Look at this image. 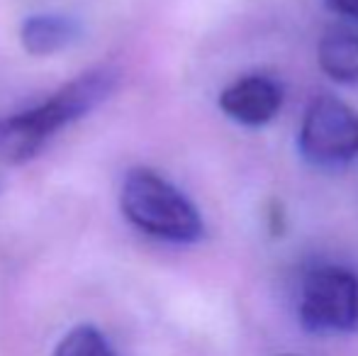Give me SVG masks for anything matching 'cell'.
I'll use <instances>...</instances> for the list:
<instances>
[{
    "instance_id": "6da1fadb",
    "label": "cell",
    "mask_w": 358,
    "mask_h": 356,
    "mask_svg": "<svg viewBox=\"0 0 358 356\" xmlns=\"http://www.w3.org/2000/svg\"><path fill=\"white\" fill-rule=\"evenodd\" d=\"M117 86V71L95 66L54 90L47 100L0 120V157L10 164L34 159L59 132L98 110Z\"/></svg>"
},
{
    "instance_id": "7a4b0ae2",
    "label": "cell",
    "mask_w": 358,
    "mask_h": 356,
    "mask_svg": "<svg viewBox=\"0 0 358 356\" xmlns=\"http://www.w3.org/2000/svg\"><path fill=\"white\" fill-rule=\"evenodd\" d=\"M122 215L144 234L173 244H193L205 234L195 203L151 169H132L120 188Z\"/></svg>"
},
{
    "instance_id": "3957f363",
    "label": "cell",
    "mask_w": 358,
    "mask_h": 356,
    "mask_svg": "<svg viewBox=\"0 0 358 356\" xmlns=\"http://www.w3.org/2000/svg\"><path fill=\"white\" fill-rule=\"evenodd\" d=\"M300 154L317 169L346 166L358 154V113L334 95H317L302 118Z\"/></svg>"
},
{
    "instance_id": "277c9868",
    "label": "cell",
    "mask_w": 358,
    "mask_h": 356,
    "mask_svg": "<svg viewBox=\"0 0 358 356\" xmlns=\"http://www.w3.org/2000/svg\"><path fill=\"white\" fill-rule=\"evenodd\" d=\"M302 325L312 332H346L358 320V280L341 266H320L305 278Z\"/></svg>"
},
{
    "instance_id": "5b68a950",
    "label": "cell",
    "mask_w": 358,
    "mask_h": 356,
    "mask_svg": "<svg viewBox=\"0 0 358 356\" xmlns=\"http://www.w3.org/2000/svg\"><path fill=\"white\" fill-rule=\"evenodd\" d=\"M283 105V88L271 76L236 78L220 93V108L227 118L246 127H261L278 115Z\"/></svg>"
},
{
    "instance_id": "8992f818",
    "label": "cell",
    "mask_w": 358,
    "mask_h": 356,
    "mask_svg": "<svg viewBox=\"0 0 358 356\" xmlns=\"http://www.w3.org/2000/svg\"><path fill=\"white\" fill-rule=\"evenodd\" d=\"M80 22L71 15L42 13L29 15L20 27V42L32 57H52L69 49L80 37Z\"/></svg>"
},
{
    "instance_id": "52a82bcc",
    "label": "cell",
    "mask_w": 358,
    "mask_h": 356,
    "mask_svg": "<svg viewBox=\"0 0 358 356\" xmlns=\"http://www.w3.org/2000/svg\"><path fill=\"white\" fill-rule=\"evenodd\" d=\"M322 71L339 83H358V34L336 27L322 37L317 49Z\"/></svg>"
},
{
    "instance_id": "ba28073f",
    "label": "cell",
    "mask_w": 358,
    "mask_h": 356,
    "mask_svg": "<svg viewBox=\"0 0 358 356\" xmlns=\"http://www.w3.org/2000/svg\"><path fill=\"white\" fill-rule=\"evenodd\" d=\"M54 356H117L105 334L93 325H78L59 342Z\"/></svg>"
},
{
    "instance_id": "9c48e42d",
    "label": "cell",
    "mask_w": 358,
    "mask_h": 356,
    "mask_svg": "<svg viewBox=\"0 0 358 356\" xmlns=\"http://www.w3.org/2000/svg\"><path fill=\"white\" fill-rule=\"evenodd\" d=\"M334 13L346 15L351 20H358V0H324Z\"/></svg>"
}]
</instances>
